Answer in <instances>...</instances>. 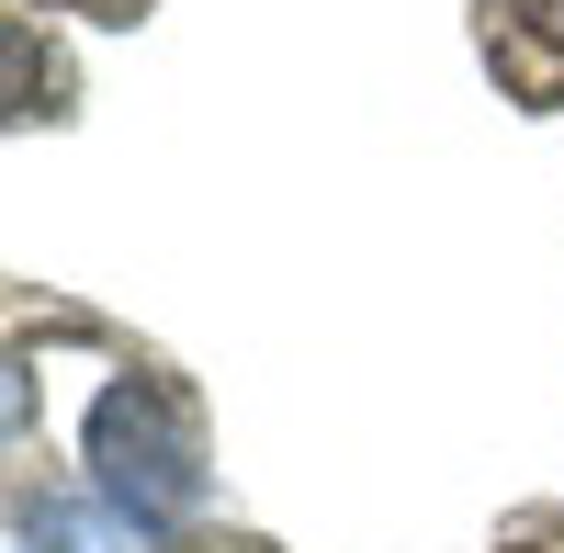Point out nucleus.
Segmentation results:
<instances>
[{
    "label": "nucleus",
    "instance_id": "nucleus-2",
    "mask_svg": "<svg viewBox=\"0 0 564 553\" xmlns=\"http://www.w3.org/2000/svg\"><path fill=\"white\" fill-rule=\"evenodd\" d=\"M23 553H124L102 509H79V497H23V520H12Z\"/></svg>",
    "mask_w": 564,
    "mask_h": 553
},
{
    "label": "nucleus",
    "instance_id": "nucleus-3",
    "mask_svg": "<svg viewBox=\"0 0 564 553\" xmlns=\"http://www.w3.org/2000/svg\"><path fill=\"white\" fill-rule=\"evenodd\" d=\"M531 23H542V34H564V0H531Z\"/></svg>",
    "mask_w": 564,
    "mask_h": 553
},
{
    "label": "nucleus",
    "instance_id": "nucleus-1",
    "mask_svg": "<svg viewBox=\"0 0 564 553\" xmlns=\"http://www.w3.org/2000/svg\"><path fill=\"white\" fill-rule=\"evenodd\" d=\"M90 475H102V497L135 520V531H170L204 509V430L193 406H181L170 384H113L102 406H90Z\"/></svg>",
    "mask_w": 564,
    "mask_h": 553
}]
</instances>
